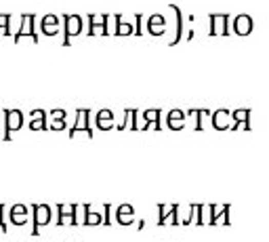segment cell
I'll list each match as a JSON object with an SVG mask.
<instances>
[{"instance_id": "obj_1", "label": "cell", "mask_w": 269, "mask_h": 242, "mask_svg": "<svg viewBox=\"0 0 269 242\" xmlns=\"http://www.w3.org/2000/svg\"><path fill=\"white\" fill-rule=\"evenodd\" d=\"M78 131H84L86 137H93V128H91V112L88 109H78L76 114V122L70 131V137H76Z\"/></svg>"}, {"instance_id": "obj_2", "label": "cell", "mask_w": 269, "mask_h": 242, "mask_svg": "<svg viewBox=\"0 0 269 242\" xmlns=\"http://www.w3.org/2000/svg\"><path fill=\"white\" fill-rule=\"evenodd\" d=\"M24 124V114L19 109H5V139H11L13 131H19Z\"/></svg>"}, {"instance_id": "obj_3", "label": "cell", "mask_w": 269, "mask_h": 242, "mask_svg": "<svg viewBox=\"0 0 269 242\" xmlns=\"http://www.w3.org/2000/svg\"><path fill=\"white\" fill-rule=\"evenodd\" d=\"M63 24H65V40L63 45H70L72 36H78L82 32V19L78 15H63Z\"/></svg>"}, {"instance_id": "obj_4", "label": "cell", "mask_w": 269, "mask_h": 242, "mask_svg": "<svg viewBox=\"0 0 269 242\" xmlns=\"http://www.w3.org/2000/svg\"><path fill=\"white\" fill-rule=\"evenodd\" d=\"M34 21H36V17H34L32 13L21 15V28H19V32L15 34V42H19L24 36H30L34 42H38V34L34 32Z\"/></svg>"}, {"instance_id": "obj_5", "label": "cell", "mask_w": 269, "mask_h": 242, "mask_svg": "<svg viewBox=\"0 0 269 242\" xmlns=\"http://www.w3.org/2000/svg\"><path fill=\"white\" fill-rule=\"evenodd\" d=\"M32 211H34V230H32V234L38 236V234H40V226H47V224L51 221V209L44 207V204H42V207H40V204H34Z\"/></svg>"}, {"instance_id": "obj_6", "label": "cell", "mask_w": 269, "mask_h": 242, "mask_svg": "<svg viewBox=\"0 0 269 242\" xmlns=\"http://www.w3.org/2000/svg\"><path fill=\"white\" fill-rule=\"evenodd\" d=\"M88 21H91V28H88V34H109L107 28V15H88Z\"/></svg>"}, {"instance_id": "obj_7", "label": "cell", "mask_w": 269, "mask_h": 242, "mask_svg": "<svg viewBox=\"0 0 269 242\" xmlns=\"http://www.w3.org/2000/svg\"><path fill=\"white\" fill-rule=\"evenodd\" d=\"M234 30H236V34H240V36L251 34V32H253V19H251L248 15H238L236 21H234Z\"/></svg>"}, {"instance_id": "obj_8", "label": "cell", "mask_w": 269, "mask_h": 242, "mask_svg": "<svg viewBox=\"0 0 269 242\" xmlns=\"http://www.w3.org/2000/svg\"><path fill=\"white\" fill-rule=\"evenodd\" d=\"M42 32L47 36H55L59 32V17L57 15H44L42 17Z\"/></svg>"}, {"instance_id": "obj_9", "label": "cell", "mask_w": 269, "mask_h": 242, "mask_svg": "<svg viewBox=\"0 0 269 242\" xmlns=\"http://www.w3.org/2000/svg\"><path fill=\"white\" fill-rule=\"evenodd\" d=\"M227 21L229 17L227 15H210V34H227Z\"/></svg>"}, {"instance_id": "obj_10", "label": "cell", "mask_w": 269, "mask_h": 242, "mask_svg": "<svg viewBox=\"0 0 269 242\" xmlns=\"http://www.w3.org/2000/svg\"><path fill=\"white\" fill-rule=\"evenodd\" d=\"M59 226H65V224H76V207L70 204V207H63L59 204Z\"/></svg>"}, {"instance_id": "obj_11", "label": "cell", "mask_w": 269, "mask_h": 242, "mask_svg": "<svg viewBox=\"0 0 269 242\" xmlns=\"http://www.w3.org/2000/svg\"><path fill=\"white\" fill-rule=\"evenodd\" d=\"M30 116H32V122H30L32 131H47V112H42V109H34Z\"/></svg>"}, {"instance_id": "obj_12", "label": "cell", "mask_w": 269, "mask_h": 242, "mask_svg": "<svg viewBox=\"0 0 269 242\" xmlns=\"http://www.w3.org/2000/svg\"><path fill=\"white\" fill-rule=\"evenodd\" d=\"M26 215H28V209H26L24 204H17V207L11 209V221L17 224V226H24V224L28 221Z\"/></svg>"}, {"instance_id": "obj_13", "label": "cell", "mask_w": 269, "mask_h": 242, "mask_svg": "<svg viewBox=\"0 0 269 242\" xmlns=\"http://www.w3.org/2000/svg\"><path fill=\"white\" fill-rule=\"evenodd\" d=\"M107 120H114V114H111V109H101V112L97 114V118H95V122H97V126L101 128V131H109L114 124H107Z\"/></svg>"}, {"instance_id": "obj_14", "label": "cell", "mask_w": 269, "mask_h": 242, "mask_svg": "<svg viewBox=\"0 0 269 242\" xmlns=\"http://www.w3.org/2000/svg\"><path fill=\"white\" fill-rule=\"evenodd\" d=\"M183 118H185L183 112H179V109H172V112L168 114V126H170L172 131L183 128Z\"/></svg>"}, {"instance_id": "obj_15", "label": "cell", "mask_w": 269, "mask_h": 242, "mask_svg": "<svg viewBox=\"0 0 269 242\" xmlns=\"http://www.w3.org/2000/svg\"><path fill=\"white\" fill-rule=\"evenodd\" d=\"M132 219H134V211H132V207H120L118 209V221L122 224V226H130L132 224Z\"/></svg>"}, {"instance_id": "obj_16", "label": "cell", "mask_w": 269, "mask_h": 242, "mask_svg": "<svg viewBox=\"0 0 269 242\" xmlns=\"http://www.w3.org/2000/svg\"><path fill=\"white\" fill-rule=\"evenodd\" d=\"M158 26H160V28L164 26L162 15H151L149 21H147V30H149V34H162V30H158Z\"/></svg>"}, {"instance_id": "obj_17", "label": "cell", "mask_w": 269, "mask_h": 242, "mask_svg": "<svg viewBox=\"0 0 269 242\" xmlns=\"http://www.w3.org/2000/svg\"><path fill=\"white\" fill-rule=\"evenodd\" d=\"M170 9L175 11V15H177V36H175V40H172V45H177L179 40H181V30H183V17H181V9H179L177 5H170Z\"/></svg>"}, {"instance_id": "obj_18", "label": "cell", "mask_w": 269, "mask_h": 242, "mask_svg": "<svg viewBox=\"0 0 269 242\" xmlns=\"http://www.w3.org/2000/svg\"><path fill=\"white\" fill-rule=\"evenodd\" d=\"M143 120H145V122H143V131H145L151 122H156V124L160 126V112H158V109H147V112L143 114Z\"/></svg>"}, {"instance_id": "obj_19", "label": "cell", "mask_w": 269, "mask_h": 242, "mask_svg": "<svg viewBox=\"0 0 269 242\" xmlns=\"http://www.w3.org/2000/svg\"><path fill=\"white\" fill-rule=\"evenodd\" d=\"M51 116L55 118V124L51 126V131H61L63 124H65V112H63V109H53Z\"/></svg>"}, {"instance_id": "obj_20", "label": "cell", "mask_w": 269, "mask_h": 242, "mask_svg": "<svg viewBox=\"0 0 269 242\" xmlns=\"http://www.w3.org/2000/svg\"><path fill=\"white\" fill-rule=\"evenodd\" d=\"M232 116L236 118V124L232 126V131H238L242 122H246V120H248V116H251V112H248V109H238V112H234Z\"/></svg>"}, {"instance_id": "obj_21", "label": "cell", "mask_w": 269, "mask_h": 242, "mask_svg": "<svg viewBox=\"0 0 269 242\" xmlns=\"http://www.w3.org/2000/svg\"><path fill=\"white\" fill-rule=\"evenodd\" d=\"M160 211L164 213V211H166V207H160ZM177 213H179V207H175V204H172V207H170V215H172V224H177ZM158 224H160V226H166V224H168V219H166V215H162V217H158Z\"/></svg>"}, {"instance_id": "obj_22", "label": "cell", "mask_w": 269, "mask_h": 242, "mask_svg": "<svg viewBox=\"0 0 269 242\" xmlns=\"http://www.w3.org/2000/svg\"><path fill=\"white\" fill-rule=\"evenodd\" d=\"M114 19H116V34H120V36L122 34H132V26H128V24L124 26L122 24V15H116Z\"/></svg>"}, {"instance_id": "obj_23", "label": "cell", "mask_w": 269, "mask_h": 242, "mask_svg": "<svg viewBox=\"0 0 269 242\" xmlns=\"http://www.w3.org/2000/svg\"><path fill=\"white\" fill-rule=\"evenodd\" d=\"M84 213H86V219H84V226H91V224H101V217H97L95 213H91V207H84Z\"/></svg>"}, {"instance_id": "obj_24", "label": "cell", "mask_w": 269, "mask_h": 242, "mask_svg": "<svg viewBox=\"0 0 269 242\" xmlns=\"http://www.w3.org/2000/svg\"><path fill=\"white\" fill-rule=\"evenodd\" d=\"M9 24H11V15L9 13L0 15V34H7L9 36Z\"/></svg>"}, {"instance_id": "obj_25", "label": "cell", "mask_w": 269, "mask_h": 242, "mask_svg": "<svg viewBox=\"0 0 269 242\" xmlns=\"http://www.w3.org/2000/svg\"><path fill=\"white\" fill-rule=\"evenodd\" d=\"M3 211H5V207L0 204V230L7 232V224H5V219H3Z\"/></svg>"}, {"instance_id": "obj_26", "label": "cell", "mask_w": 269, "mask_h": 242, "mask_svg": "<svg viewBox=\"0 0 269 242\" xmlns=\"http://www.w3.org/2000/svg\"><path fill=\"white\" fill-rule=\"evenodd\" d=\"M137 34H143V30H141V15H137Z\"/></svg>"}]
</instances>
